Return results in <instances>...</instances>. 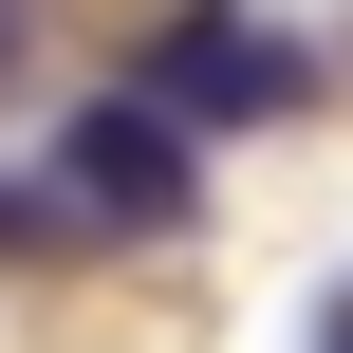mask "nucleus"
<instances>
[{"label":"nucleus","mask_w":353,"mask_h":353,"mask_svg":"<svg viewBox=\"0 0 353 353\" xmlns=\"http://www.w3.org/2000/svg\"><path fill=\"white\" fill-rule=\"evenodd\" d=\"M130 93L186 112V130H261V112H316L335 93V37L316 19H261V0H168L130 37Z\"/></svg>","instance_id":"nucleus-1"},{"label":"nucleus","mask_w":353,"mask_h":353,"mask_svg":"<svg viewBox=\"0 0 353 353\" xmlns=\"http://www.w3.org/2000/svg\"><path fill=\"white\" fill-rule=\"evenodd\" d=\"M56 205H74L93 242H186V223H205V130L112 74V93L56 112Z\"/></svg>","instance_id":"nucleus-2"},{"label":"nucleus","mask_w":353,"mask_h":353,"mask_svg":"<svg viewBox=\"0 0 353 353\" xmlns=\"http://www.w3.org/2000/svg\"><path fill=\"white\" fill-rule=\"evenodd\" d=\"M93 223L56 205V168H0V279H37V261H74Z\"/></svg>","instance_id":"nucleus-3"},{"label":"nucleus","mask_w":353,"mask_h":353,"mask_svg":"<svg viewBox=\"0 0 353 353\" xmlns=\"http://www.w3.org/2000/svg\"><path fill=\"white\" fill-rule=\"evenodd\" d=\"M19 37H37V0H0V74H19Z\"/></svg>","instance_id":"nucleus-4"},{"label":"nucleus","mask_w":353,"mask_h":353,"mask_svg":"<svg viewBox=\"0 0 353 353\" xmlns=\"http://www.w3.org/2000/svg\"><path fill=\"white\" fill-rule=\"evenodd\" d=\"M316 353H353V279H335V316H316Z\"/></svg>","instance_id":"nucleus-5"}]
</instances>
